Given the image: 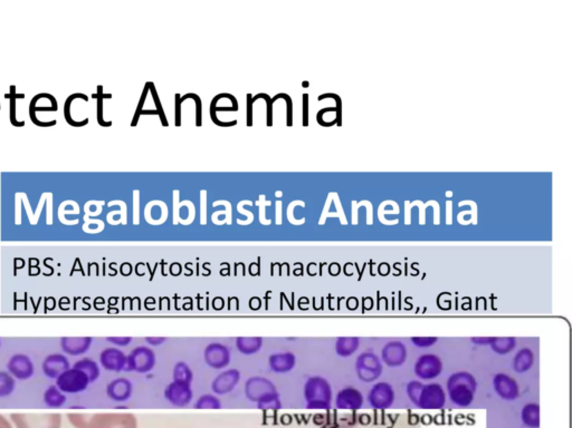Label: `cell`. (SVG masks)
Wrapping results in <instances>:
<instances>
[{"instance_id":"cell-20","label":"cell","mask_w":572,"mask_h":428,"mask_svg":"<svg viewBox=\"0 0 572 428\" xmlns=\"http://www.w3.org/2000/svg\"><path fill=\"white\" fill-rule=\"evenodd\" d=\"M364 404V396L356 388H344L339 391L335 398V405L339 409L346 411H358Z\"/></svg>"},{"instance_id":"cell-3","label":"cell","mask_w":572,"mask_h":428,"mask_svg":"<svg viewBox=\"0 0 572 428\" xmlns=\"http://www.w3.org/2000/svg\"><path fill=\"white\" fill-rule=\"evenodd\" d=\"M476 380L467 371H460L451 375L447 380L448 396L456 405L466 407L474 400Z\"/></svg>"},{"instance_id":"cell-40","label":"cell","mask_w":572,"mask_h":428,"mask_svg":"<svg viewBox=\"0 0 572 428\" xmlns=\"http://www.w3.org/2000/svg\"><path fill=\"white\" fill-rule=\"evenodd\" d=\"M166 340H167V338H165V337H147L145 338L148 345L154 346V347L162 345L163 342H166Z\"/></svg>"},{"instance_id":"cell-31","label":"cell","mask_w":572,"mask_h":428,"mask_svg":"<svg viewBox=\"0 0 572 428\" xmlns=\"http://www.w3.org/2000/svg\"><path fill=\"white\" fill-rule=\"evenodd\" d=\"M73 367L78 368L80 371H83L84 374L89 377L91 382L98 380L100 374H101L98 364L94 360H90V358H83V360H78Z\"/></svg>"},{"instance_id":"cell-4","label":"cell","mask_w":572,"mask_h":428,"mask_svg":"<svg viewBox=\"0 0 572 428\" xmlns=\"http://www.w3.org/2000/svg\"><path fill=\"white\" fill-rule=\"evenodd\" d=\"M304 397L310 409H328L332 400V388L323 377H311L304 385Z\"/></svg>"},{"instance_id":"cell-10","label":"cell","mask_w":572,"mask_h":428,"mask_svg":"<svg viewBox=\"0 0 572 428\" xmlns=\"http://www.w3.org/2000/svg\"><path fill=\"white\" fill-rule=\"evenodd\" d=\"M356 369L359 380L364 382H373L382 375V362L375 353H364L357 360Z\"/></svg>"},{"instance_id":"cell-24","label":"cell","mask_w":572,"mask_h":428,"mask_svg":"<svg viewBox=\"0 0 572 428\" xmlns=\"http://www.w3.org/2000/svg\"><path fill=\"white\" fill-rule=\"evenodd\" d=\"M107 396L116 402H125L132 395V382L127 378H116L107 385Z\"/></svg>"},{"instance_id":"cell-22","label":"cell","mask_w":572,"mask_h":428,"mask_svg":"<svg viewBox=\"0 0 572 428\" xmlns=\"http://www.w3.org/2000/svg\"><path fill=\"white\" fill-rule=\"evenodd\" d=\"M240 380V373L238 369H229L213 380L211 389L217 395H225L231 393Z\"/></svg>"},{"instance_id":"cell-33","label":"cell","mask_w":572,"mask_h":428,"mask_svg":"<svg viewBox=\"0 0 572 428\" xmlns=\"http://www.w3.org/2000/svg\"><path fill=\"white\" fill-rule=\"evenodd\" d=\"M492 351L499 355H506L511 353L517 346V340L513 337H504V338H495L493 337L491 344Z\"/></svg>"},{"instance_id":"cell-12","label":"cell","mask_w":572,"mask_h":428,"mask_svg":"<svg viewBox=\"0 0 572 428\" xmlns=\"http://www.w3.org/2000/svg\"><path fill=\"white\" fill-rule=\"evenodd\" d=\"M443 362L440 357L433 353H427L419 357L415 364V374L420 380H429L442 374Z\"/></svg>"},{"instance_id":"cell-15","label":"cell","mask_w":572,"mask_h":428,"mask_svg":"<svg viewBox=\"0 0 572 428\" xmlns=\"http://www.w3.org/2000/svg\"><path fill=\"white\" fill-rule=\"evenodd\" d=\"M9 374L19 380H27L34 375V364L27 355L16 353L7 364Z\"/></svg>"},{"instance_id":"cell-30","label":"cell","mask_w":572,"mask_h":428,"mask_svg":"<svg viewBox=\"0 0 572 428\" xmlns=\"http://www.w3.org/2000/svg\"><path fill=\"white\" fill-rule=\"evenodd\" d=\"M44 402L51 408H60L65 405L66 396L56 386H49L44 393Z\"/></svg>"},{"instance_id":"cell-19","label":"cell","mask_w":572,"mask_h":428,"mask_svg":"<svg viewBox=\"0 0 572 428\" xmlns=\"http://www.w3.org/2000/svg\"><path fill=\"white\" fill-rule=\"evenodd\" d=\"M165 396L174 405L186 406L191 402L194 394L190 385L172 382L166 388Z\"/></svg>"},{"instance_id":"cell-39","label":"cell","mask_w":572,"mask_h":428,"mask_svg":"<svg viewBox=\"0 0 572 428\" xmlns=\"http://www.w3.org/2000/svg\"><path fill=\"white\" fill-rule=\"evenodd\" d=\"M107 342L118 347H125V346L130 345L132 338L131 337H107Z\"/></svg>"},{"instance_id":"cell-7","label":"cell","mask_w":572,"mask_h":428,"mask_svg":"<svg viewBox=\"0 0 572 428\" xmlns=\"http://www.w3.org/2000/svg\"><path fill=\"white\" fill-rule=\"evenodd\" d=\"M157 364V357L151 348L136 347L127 356V365L125 371H136L140 374H145L154 369Z\"/></svg>"},{"instance_id":"cell-42","label":"cell","mask_w":572,"mask_h":428,"mask_svg":"<svg viewBox=\"0 0 572 428\" xmlns=\"http://www.w3.org/2000/svg\"><path fill=\"white\" fill-rule=\"evenodd\" d=\"M0 428H12L10 422L6 420V417L0 415Z\"/></svg>"},{"instance_id":"cell-11","label":"cell","mask_w":572,"mask_h":428,"mask_svg":"<svg viewBox=\"0 0 572 428\" xmlns=\"http://www.w3.org/2000/svg\"><path fill=\"white\" fill-rule=\"evenodd\" d=\"M84 100H89V97H87L85 94L76 93V94L69 96V97L66 98V101H65V105H64V116H65V120H66L67 123L70 124L71 127H85V125L89 123V121H90L87 114L80 112V109H78L80 104H81Z\"/></svg>"},{"instance_id":"cell-23","label":"cell","mask_w":572,"mask_h":428,"mask_svg":"<svg viewBox=\"0 0 572 428\" xmlns=\"http://www.w3.org/2000/svg\"><path fill=\"white\" fill-rule=\"evenodd\" d=\"M92 342L91 337H63L61 348L69 356H81L90 351Z\"/></svg>"},{"instance_id":"cell-18","label":"cell","mask_w":572,"mask_h":428,"mask_svg":"<svg viewBox=\"0 0 572 428\" xmlns=\"http://www.w3.org/2000/svg\"><path fill=\"white\" fill-rule=\"evenodd\" d=\"M493 387L497 394L506 400H515L520 395V388L512 377L506 374H497L493 378Z\"/></svg>"},{"instance_id":"cell-29","label":"cell","mask_w":572,"mask_h":428,"mask_svg":"<svg viewBox=\"0 0 572 428\" xmlns=\"http://www.w3.org/2000/svg\"><path fill=\"white\" fill-rule=\"evenodd\" d=\"M522 420L528 427L539 428L540 426V406L535 402L528 404L522 409Z\"/></svg>"},{"instance_id":"cell-32","label":"cell","mask_w":572,"mask_h":428,"mask_svg":"<svg viewBox=\"0 0 572 428\" xmlns=\"http://www.w3.org/2000/svg\"><path fill=\"white\" fill-rule=\"evenodd\" d=\"M194 380V373L185 362H177L174 368V382L190 385Z\"/></svg>"},{"instance_id":"cell-37","label":"cell","mask_w":572,"mask_h":428,"mask_svg":"<svg viewBox=\"0 0 572 428\" xmlns=\"http://www.w3.org/2000/svg\"><path fill=\"white\" fill-rule=\"evenodd\" d=\"M437 337H413L411 342L418 348H427L436 344Z\"/></svg>"},{"instance_id":"cell-16","label":"cell","mask_w":572,"mask_h":428,"mask_svg":"<svg viewBox=\"0 0 572 428\" xmlns=\"http://www.w3.org/2000/svg\"><path fill=\"white\" fill-rule=\"evenodd\" d=\"M382 360L389 367H400L407 360V349L405 344L395 340L384 345L382 351Z\"/></svg>"},{"instance_id":"cell-14","label":"cell","mask_w":572,"mask_h":428,"mask_svg":"<svg viewBox=\"0 0 572 428\" xmlns=\"http://www.w3.org/2000/svg\"><path fill=\"white\" fill-rule=\"evenodd\" d=\"M370 405L377 409L391 407L395 402V391L388 382H378L373 386L368 396Z\"/></svg>"},{"instance_id":"cell-35","label":"cell","mask_w":572,"mask_h":428,"mask_svg":"<svg viewBox=\"0 0 572 428\" xmlns=\"http://www.w3.org/2000/svg\"><path fill=\"white\" fill-rule=\"evenodd\" d=\"M16 382L6 371H0V397L10 396L14 393Z\"/></svg>"},{"instance_id":"cell-43","label":"cell","mask_w":572,"mask_h":428,"mask_svg":"<svg viewBox=\"0 0 572 428\" xmlns=\"http://www.w3.org/2000/svg\"><path fill=\"white\" fill-rule=\"evenodd\" d=\"M0 347H1V342H0Z\"/></svg>"},{"instance_id":"cell-27","label":"cell","mask_w":572,"mask_h":428,"mask_svg":"<svg viewBox=\"0 0 572 428\" xmlns=\"http://www.w3.org/2000/svg\"><path fill=\"white\" fill-rule=\"evenodd\" d=\"M358 348L359 338L357 337H341L335 342V351L342 358L351 356Z\"/></svg>"},{"instance_id":"cell-5","label":"cell","mask_w":572,"mask_h":428,"mask_svg":"<svg viewBox=\"0 0 572 428\" xmlns=\"http://www.w3.org/2000/svg\"><path fill=\"white\" fill-rule=\"evenodd\" d=\"M10 418L16 428L62 427V416L57 413H47V414L15 413L10 415Z\"/></svg>"},{"instance_id":"cell-6","label":"cell","mask_w":572,"mask_h":428,"mask_svg":"<svg viewBox=\"0 0 572 428\" xmlns=\"http://www.w3.org/2000/svg\"><path fill=\"white\" fill-rule=\"evenodd\" d=\"M91 382L78 368H70L56 378V387L65 394H78L85 391Z\"/></svg>"},{"instance_id":"cell-38","label":"cell","mask_w":572,"mask_h":428,"mask_svg":"<svg viewBox=\"0 0 572 428\" xmlns=\"http://www.w3.org/2000/svg\"><path fill=\"white\" fill-rule=\"evenodd\" d=\"M98 122L100 123L101 127H111L112 125V122H105L103 120V115H102V104H103V97H105L107 95H103V91H102V86L98 87Z\"/></svg>"},{"instance_id":"cell-9","label":"cell","mask_w":572,"mask_h":428,"mask_svg":"<svg viewBox=\"0 0 572 428\" xmlns=\"http://www.w3.org/2000/svg\"><path fill=\"white\" fill-rule=\"evenodd\" d=\"M245 394L251 402H263L271 397L278 396L274 382L264 377H251L245 384Z\"/></svg>"},{"instance_id":"cell-8","label":"cell","mask_w":572,"mask_h":428,"mask_svg":"<svg viewBox=\"0 0 572 428\" xmlns=\"http://www.w3.org/2000/svg\"><path fill=\"white\" fill-rule=\"evenodd\" d=\"M58 111L57 101L54 96L46 93H42L33 97L29 105V115L33 123L39 127H44L43 115H48L51 113Z\"/></svg>"},{"instance_id":"cell-28","label":"cell","mask_w":572,"mask_h":428,"mask_svg":"<svg viewBox=\"0 0 572 428\" xmlns=\"http://www.w3.org/2000/svg\"><path fill=\"white\" fill-rule=\"evenodd\" d=\"M535 362V355L529 348H522L519 353L515 355L513 360V366L517 373H526Z\"/></svg>"},{"instance_id":"cell-17","label":"cell","mask_w":572,"mask_h":428,"mask_svg":"<svg viewBox=\"0 0 572 428\" xmlns=\"http://www.w3.org/2000/svg\"><path fill=\"white\" fill-rule=\"evenodd\" d=\"M100 364L105 371H125L127 365V355L119 348H107L100 353Z\"/></svg>"},{"instance_id":"cell-13","label":"cell","mask_w":572,"mask_h":428,"mask_svg":"<svg viewBox=\"0 0 572 428\" xmlns=\"http://www.w3.org/2000/svg\"><path fill=\"white\" fill-rule=\"evenodd\" d=\"M206 364L214 369H223L231 362V351L220 342H211L204 351Z\"/></svg>"},{"instance_id":"cell-41","label":"cell","mask_w":572,"mask_h":428,"mask_svg":"<svg viewBox=\"0 0 572 428\" xmlns=\"http://www.w3.org/2000/svg\"><path fill=\"white\" fill-rule=\"evenodd\" d=\"M492 340H493V337H489V338H472V342L477 344V345H490Z\"/></svg>"},{"instance_id":"cell-1","label":"cell","mask_w":572,"mask_h":428,"mask_svg":"<svg viewBox=\"0 0 572 428\" xmlns=\"http://www.w3.org/2000/svg\"><path fill=\"white\" fill-rule=\"evenodd\" d=\"M67 418L75 428H138V420L131 413L69 414Z\"/></svg>"},{"instance_id":"cell-25","label":"cell","mask_w":572,"mask_h":428,"mask_svg":"<svg viewBox=\"0 0 572 428\" xmlns=\"http://www.w3.org/2000/svg\"><path fill=\"white\" fill-rule=\"evenodd\" d=\"M269 367L278 374H285L293 371L296 364V357L293 353H278L269 356Z\"/></svg>"},{"instance_id":"cell-26","label":"cell","mask_w":572,"mask_h":428,"mask_svg":"<svg viewBox=\"0 0 572 428\" xmlns=\"http://www.w3.org/2000/svg\"><path fill=\"white\" fill-rule=\"evenodd\" d=\"M264 339L262 337H238L236 338V347L244 355H254L263 347Z\"/></svg>"},{"instance_id":"cell-44","label":"cell","mask_w":572,"mask_h":428,"mask_svg":"<svg viewBox=\"0 0 572 428\" xmlns=\"http://www.w3.org/2000/svg\"><path fill=\"white\" fill-rule=\"evenodd\" d=\"M0 109H1V105H0Z\"/></svg>"},{"instance_id":"cell-36","label":"cell","mask_w":572,"mask_h":428,"mask_svg":"<svg viewBox=\"0 0 572 428\" xmlns=\"http://www.w3.org/2000/svg\"><path fill=\"white\" fill-rule=\"evenodd\" d=\"M196 408L199 409H217L220 408V402L217 397L213 395H205V396L200 397L196 404Z\"/></svg>"},{"instance_id":"cell-2","label":"cell","mask_w":572,"mask_h":428,"mask_svg":"<svg viewBox=\"0 0 572 428\" xmlns=\"http://www.w3.org/2000/svg\"><path fill=\"white\" fill-rule=\"evenodd\" d=\"M407 394L409 400L422 409H440L445 405V391L437 382L424 385L413 380L407 385Z\"/></svg>"},{"instance_id":"cell-21","label":"cell","mask_w":572,"mask_h":428,"mask_svg":"<svg viewBox=\"0 0 572 428\" xmlns=\"http://www.w3.org/2000/svg\"><path fill=\"white\" fill-rule=\"evenodd\" d=\"M70 368V362L62 353L49 355L42 364L44 374L48 378H52V380H54V378L56 380L58 376L63 374L64 371H66Z\"/></svg>"},{"instance_id":"cell-34","label":"cell","mask_w":572,"mask_h":428,"mask_svg":"<svg viewBox=\"0 0 572 428\" xmlns=\"http://www.w3.org/2000/svg\"><path fill=\"white\" fill-rule=\"evenodd\" d=\"M9 104H10V123L14 125L15 127H25V121H18L17 120V114H16V100L17 98H24L25 95L24 94H17L16 92V86L15 85H12L10 86V93H9Z\"/></svg>"}]
</instances>
